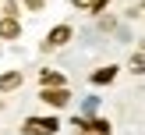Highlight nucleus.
Returning <instances> with one entry per match:
<instances>
[{
	"label": "nucleus",
	"instance_id": "1",
	"mask_svg": "<svg viewBox=\"0 0 145 135\" xmlns=\"http://www.w3.org/2000/svg\"><path fill=\"white\" fill-rule=\"evenodd\" d=\"M57 117H28L25 121V135H53L57 132Z\"/></svg>",
	"mask_w": 145,
	"mask_h": 135
},
{
	"label": "nucleus",
	"instance_id": "2",
	"mask_svg": "<svg viewBox=\"0 0 145 135\" xmlns=\"http://www.w3.org/2000/svg\"><path fill=\"white\" fill-rule=\"evenodd\" d=\"M42 99H46L50 107H67L71 96H67V89H60V85H50V89L42 92Z\"/></svg>",
	"mask_w": 145,
	"mask_h": 135
},
{
	"label": "nucleus",
	"instance_id": "3",
	"mask_svg": "<svg viewBox=\"0 0 145 135\" xmlns=\"http://www.w3.org/2000/svg\"><path fill=\"white\" fill-rule=\"evenodd\" d=\"M71 39V28L67 25H57L53 32H50V39H46V46H64V43Z\"/></svg>",
	"mask_w": 145,
	"mask_h": 135
},
{
	"label": "nucleus",
	"instance_id": "4",
	"mask_svg": "<svg viewBox=\"0 0 145 135\" xmlns=\"http://www.w3.org/2000/svg\"><path fill=\"white\" fill-rule=\"evenodd\" d=\"M21 85V71H7V75H0V92H11Z\"/></svg>",
	"mask_w": 145,
	"mask_h": 135
},
{
	"label": "nucleus",
	"instance_id": "5",
	"mask_svg": "<svg viewBox=\"0 0 145 135\" xmlns=\"http://www.w3.org/2000/svg\"><path fill=\"white\" fill-rule=\"evenodd\" d=\"M18 32H21V28H18V21H14V14H7V18L0 21V36H4V39H14Z\"/></svg>",
	"mask_w": 145,
	"mask_h": 135
},
{
	"label": "nucleus",
	"instance_id": "6",
	"mask_svg": "<svg viewBox=\"0 0 145 135\" xmlns=\"http://www.w3.org/2000/svg\"><path fill=\"white\" fill-rule=\"evenodd\" d=\"M85 132H96V135H106V121H78Z\"/></svg>",
	"mask_w": 145,
	"mask_h": 135
},
{
	"label": "nucleus",
	"instance_id": "7",
	"mask_svg": "<svg viewBox=\"0 0 145 135\" xmlns=\"http://www.w3.org/2000/svg\"><path fill=\"white\" fill-rule=\"evenodd\" d=\"M113 75H117V68H103V71H96V75H92V82H96V85L113 82Z\"/></svg>",
	"mask_w": 145,
	"mask_h": 135
},
{
	"label": "nucleus",
	"instance_id": "8",
	"mask_svg": "<svg viewBox=\"0 0 145 135\" xmlns=\"http://www.w3.org/2000/svg\"><path fill=\"white\" fill-rule=\"evenodd\" d=\"M131 71H135V75H145V53H135L131 57Z\"/></svg>",
	"mask_w": 145,
	"mask_h": 135
},
{
	"label": "nucleus",
	"instance_id": "9",
	"mask_svg": "<svg viewBox=\"0 0 145 135\" xmlns=\"http://www.w3.org/2000/svg\"><path fill=\"white\" fill-rule=\"evenodd\" d=\"M60 82H64V78L57 75V71H42V85H46V89H50V85H60Z\"/></svg>",
	"mask_w": 145,
	"mask_h": 135
},
{
	"label": "nucleus",
	"instance_id": "10",
	"mask_svg": "<svg viewBox=\"0 0 145 135\" xmlns=\"http://www.w3.org/2000/svg\"><path fill=\"white\" fill-rule=\"evenodd\" d=\"M28 11H42V0H28Z\"/></svg>",
	"mask_w": 145,
	"mask_h": 135
},
{
	"label": "nucleus",
	"instance_id": "11",
	"mask_svg": "<svg viewBox=\"0 0 145 135\" xmlns=\"http://www.w3.org/2000/svg\"><path fill=\"white\" fill-rule=\"evenodd\" d=\"M71 4H74V7H92L96 0H71Z\"/></svg>",
	"mask_w": 145,
	"mask_h": 135
}]
</instances>
